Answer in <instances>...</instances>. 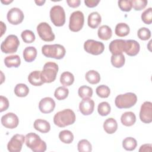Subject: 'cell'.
Returning a JSON list of instances; mask_svg holds the SVG:
<instances>
[{
    "instance_id": "1",
    "label": "cell",
    "mask_w": 152,
    "mask_h": 152,
    "mask_svg": "<svg viewBox=\"0 0 152 152\" xmlns=\"http://www.w3.org/2000/svg\"><path fill=\"white\" fill-rule=\"evenodd\" d=\"M75 115L73 110L70 109H66L57 112L53 117L55 125L60 128L73 124L75 121Z\"/></svg>"
},
{
    "instance_id": "2",
    "label": "cell",
    "mask_w": 152,
    "mask_h": 152,
    "mask_svg": "<svg viewBox=\"0 0 152 152\" xmlns=\"http://www.w3.org/2000/svg\"><path fill=\"white\" fill-rule=\"evenodd\" d=\"M26 145L34 152H44L46 150V144L34 132L27 134L26 137Z\"/></svg>"
},
{
    "instance_id": "3",
    "label": "cell",
    "mask_w": 152,
    "mask_h": 152,
    "mask_svg": "<svg viewBox=\"0 0 152 152\" xmlns=\"http://www.w3.org/2000/svg\"><path fill=\"white\" fill-rule=\"evenodd\" d=\"M42 52L47 58L61 59L64 57L66 50L65 48L59 44L45 45L42 48Z\"/></svg>"
},
{
    "instance_id": "4",
    "label": "cell",
    "mask_w": 152,
    "mask_h": 152,
    "mask_svg": "<svg viewBox=\"0 0 152 152\" xmlns=\"http://www.w3.org/2000/svg\"><path fill=\"white\" fill-rule=\"evenodd\" d=\"M137 102V97L135 93H126L119 94L115 98V106L119 109H128L132 107Z\"/></svg>"
},
{
    "instance_id": "5",
    "label": "cell",
    "mask_w": 152,
    "mask_h": 152,
    "mask_svg": "<svg viewBox=\"0 0 152 152\" xmlns=\"http://www.w3.org/2000/svg\"><path fill=\"white\" fill-rule=\"evenodd\" d=\"M58 71V65L53 62H46L41 71V77L44 83H50L56 79Z\"/></svg>"
},
{
    "instance_id": "6",
    "label": "cell",
    "mask_w": 152,
    "mask_h": 152,
    "mask_svg": "<svg viewBox=\"0 0 152 152\" xmlns=\"http://www.w3.org/2000/svg\"><path fill=\"white\" fill-rule=\"evenodd\" d=\"M20 45V41L17 36L8 35L1 45V51L5 53H15Z\"/></svg>"
},
{
    "instance_id": "7",
    "label": "cell",
    "mask_w": 152,
    "mask_h": 152,
    "mask_svg": "<svg viewBox=\"0 0 152 152\" xmlns=\"http://www.w3.org/2000/svg\"><path fill=\"white\" fill-rule=\"evenodd\" d=\"M50 18L52 23L57 27H61L65 23V12L60 5H55L50 10Z\"/></svg>"
},
{
    "instance_id": "8",
    "label": "cell",
    "mask_w": 152,
    "mask_h": 152,
    "mask_svg": "<svg viewBox=\"0 0 152 152\" xmlns=\"http://www.w3.org/2000/svg\"><path fill=\"white\" fill-rule=\"evenodd\" d=\"M84 17L83 13L80 11L73 12L69 17V28L71 31L77 32L81 30L84 26Z\"/></svg>"
},
{
    "instance_id": "9",
    "label": "cell",
    "mask_w": 152,
    "mask_h": 152,
    "mask_svg": "<svg viewBox=\"0 0 152 152\" xmlns=\"http://www.w3.org/2000/svg\"><path fill=\"white\" fill-rule=\"evenodd\" d=\"M37 31L40 39L43 41L52 42L55 38L51 27L46 22H42L38 24Z\"/></svg>"
},
{
    "instance_id": "10",
    "label": "cell",
    "mask_w": 152,
    "mask_h": 152,
    "mask_svg": "<svg viewBox=\"0 0 152 152\" xmlns=\"http://www.w3.org/2000/svg\"><path fill=\"white\" fill-rule=\"evenodd\" d=\"M84 49L88 53L93 55H99L104 51V46L101 42L88 39L84 42Z\"/></svg>"
},
{
    "instance_id": "11",
    "label": "cell",
    "mask_w": 152,
    "mask_h": 152,
    "mask_svg": "<svg viewBox=\"0 0 152 152\" xmlns=\"http://www.w3.org/2000/svg\"><path fill=\"white\" fill-rule=\"evenodd\" d=\"M25 137L22 134L13 135L7 144V149L10 152H19L25 141Z\"/></svg>"
},
{
    "instance_id": "12",
    "label": "cell",
    "mask_w": 152,
    "mask_h": 152,
    "mask_svg": "<svg viewBox=\"0 0 152 152\" xmlns=\"http://www.w3.org/2000/svg\"><path fill=\"white\" fill-rule=\"evenodd\" d=\"M140 120L145 124H150L152 122V103L150 102H144L140 112Z\"/></svg>"
},
{
    "instance_id": "13",
    "label": "cell",
    "mask_w": 152,
    "mask_h": 152,
    "mask_svg": "<svg viewBox=\"0 0 152 152\" xmlns=\"http://www.w3.org/2000/svg\"><path fill=\"white\" fill-rule=\"evenodd\" d=\"M24 14L18 8H12L7 15L8 21L13 25H18L22 23L24 19Z\"/></svg>"
},
{
    "instance_id": "14",
    "label": "cell",
    "mask_w": 152,
    "mask_h": 152,
    "mask_svg": "<svg viewBox=\"0 0 152 152\" xmlns=\"http://www.w3.org/2000/svg\"><path fill=\"white\" fill-rule=\"evenodd\" d=\"M1 124L6 128L14 129L18 126L19 119L15 113L9 112L2 116Z\"/></svg>"
},
{
    "instance_id": "15",
    "label": "cell",
    "mask_w": 152,
    "mask_h": 152,
    "mask_svg": "<svg viewBox=\"0 0 152 152\" xmlns=\"http://www.w3.org/2000/svg\"><path fill=\"white\" fill-rule=\"evenodd\" d=\"M55 107V102L54 100L49 97L43 98L39 103L40 111L43 113H49L52 112Z\"/></svg>"
},
{
    "instance_id": "16",
    "label": "cell",
    "mask_w": 152,
    "mask_h": 152,
    "mask_svg": "<svg viewBox=\"0 0 152 152\" xmlns=\"http://www.w3.org/2000/svg\"><path fill=\"white\" fill-rule=\"evenodd\" d=\"M94 108V102L90 98L83 99L79 104V109L83 115H90L93 111Z\"/></svg>"
},
{
    "instance_id": "17",
    "label": "cell",
    "mask_w": 152,
    "mask_h": 152,
    "mask_svg": "<svg viewBox=\"0 0 152 152\" xmlns=\"http://www.w3.org/2000/svg\"><path fill=\"white\" fill-rule=\"evenodd\" d=\"M140 49V44L135 40H125L124 52L126 55L134 56L137 55Z\"/></svg>"
},
{
    "instance_id": "18",
    "label": "cell",
    "mask_w": 152,
    "mask_h": 152,
    "mask_svg": "<svg viewBox=\"0 0 152 152\" xmlns=\"http://www.w3.org/2000/svg\"><path fill=\"white\" fill-rule=\"evenodd\" d=\"M125 40L115 39L112 40L109 46V50L112 55L122 53L124 49Z\"/></svg>"
},
{
    "instance_id": "19",
    "label": "cell",
    "mask_w": 152,
    "mask_h": 152,
    "mask_svg": "<svg viewBox=\"0 0 152 152\" xmlns=\"http://www.w3.org/2000/svg\"><path fill=\"white\" fill-rule=\"evenodd\" d=\"M33 126L36 130L44 134L48 132L50 129L49 122L44 119H38L35 120Z\"/></svg>"
},
{
    "instance_id": "20",
    "label": "cell",
    "mask_w": 152,
    "mask_h": 152,
    "mask_svg": "<svg viewBox=\"0 0 152 152\" xmlns=\"http://www.w3.org/2000/svg\"><path fill=\"white\" fill-rule=\"evenodd\" d=\"M102 21L101 15L97 12H93L88 15L87 23L91 28H96Z\"/></svg>"
},
{
    "instance_id": "21",
    "label": "cell",
    "mask_w": 152,
    "mask_h": 152,
    "mask_svg": "<svg viewBox=\"0 0 152 152\" xmlns=\"http://www.w3.org/2000/svg\"><path fill=\"white\" fill-rule=\"evenodd\" d=\"M28 80L31 85L34 86H40L44 84L40 71H34L30 72L28 76Z\"/></svg>"
},
{
    "instance_id": "22",
    "label": "cell",
    "mask_w": 152,
    "mask_h": 152,
    "mask_svg": "<svg viewBox=\"0 0 152 152\" xmlns=\"http://www.w3.org/2000/svg\"><path fill=\"white\" fill-rule=\"evenodd\" d=\"M121 121L124 125L131 126L133 125L136 121L135 115L132 112H126L122 115Z\"/></svg>"
},
{
    "instance_id": "23",
    "label": "cell",
    "mask_w": 152,
    "mask_h": 152,
    "mask_svg": "<svg viewBox=\"0 0 152 152\" xmlns=\"http://www.w3.org/2000/svg\"><path fill=\"white\" fill-rule=\"evenodd\" d=\"M103 129L109 134H113L118 129L116 121L112 118L107 119L103 123Z\"/></svg>"
},
{
    "instance_id": "24",
    "label": "cell",
    "mask_w": 152,
    "mask_h": 152,
    "mask_svg": "<svg viewBox=\"0 0 152 152\" xmlns=\"http://www.w3.org/2000/svg\"><path fill=\"white\" fill-rule=\"evenodd\" d=\"M97 34L101 40H107L110 39L112 36V31L110 27L107 25H103L99 27Z\"/></svg>"
},
{
    "instance_id": "25",
    "label": "cell",
    "mask_w": 152,
    "mask_h": 152,
    "mask_svg": "<svg viewBox=\"0 0 152 152\" xmlns=\"http://www.w3.org/2000/svg\"><path fill=\"white\" fill-rule=\"evenodd\" d=\"M24 59L27 62L33 61L37 56V49L33 46H28L23 50Z\"/></svg>"
},
{
    "instance_id": "26",
    "label": "cell",
    "mask_w": 152,
    "mask_h": 152,
    "mask_svg": "<svg viewBox=\"0 0 152 152\" xmlns=\"http://www.w3.org/2000/svg\"><path fill=\"white\" fill-rule=\"evenodd\" d=\"M4 64L7 68H17L21 64V59L17 55H10L5 58Z\"/></svg>"
},
{
    "instance_id": "27",
    "label": "cell",
    "mask_w": 152,
    "mask_h": 152,
    "mask_svg": "<svg viewBox=\"0 0 152 152\" xmlns=\"http://www.w3.org/2000/svg\"><path fill=\"white\" fill-rule=\"evenodd\" d=\"M115 31L118 36L124 37L129 33L130 28L127 24L125 23H120L116 24Z\"/></svg>"
},
{
    "instance_id": "28",
    "label": "cell",
    "mask_w": 152,
    "mask_h": 152,
    "mask_svg": "<svg viewBox=\"0 0 152 152\" xmlns=\"http://www.w3.org/2000/svg\"><path fill=\"white\" fill-rule=\"evenodd\" d=\"M86 80L91 84H96L100 80L99 73L95 70H90L87 71L85 75Z\"/></svg>"
},
{
    "instance_id": "29",
    "label": "cell",
    "mask_w": 152,
    "mask_h": 152,
    "mask_svg": "<svg viewBox=\"0 0 152 152\" xmlns=\"http://www.w3.org/2000/svg\"><path fill=\"white\" fill-rule=\"evenodd\" d=\"M74 81V75L68 71L62 73L60 77V82L64 86H69L73 84Z\"/></svg>"
},
{
    "instance_id": "30",
    "label": "cell",
    "mask_w": 152,
    "mask_h": 152,
    "mask_svg": "<svg viewBox=\"0 0 152 152\" xmlns=\"http://www.w3.org/2000/svg\"><path fill=\"white\" fill-rule=\"evenodd\" d=\"M29 88L27 86L23 83L17 84L14 88L15 94L20 97H24L28 95Z\"/></svg>"
},
{
    "instance_id": "31",
    "label": "cell",
    "mask_w": 152,
    "mask_h": 152,
    "mask_svg": "<svg viewBox=\"0 0 152 152\" xmlns=\"http://www.w3.org/2000/svg\"><path fill=\"white\" fill-rule=\"evenodd\" d=\"M112 65L115 68H121L125 64V59L123 53L112 55L110 58Z\"/></svg>"
},
{
    "instance_id": "32",
    "label": "cell",
    "mask_w": 152,
    "mask_h": 152,
    "mask_svg": "<svg viewBox=\"0 0 152 152\" xmlns=\"http://www.w3.org/2000/svg\"><path fill=\"white\" fill-rule=\"evenodd\" d=\"M59 138L65 144H71L74 140V135L69 130H63L59 132Z\"/></svg>"
},
{
    "instance_id": "33",
    "label": "cell",
    "mask_w": 152,
    "mask_h": 152,
    "mask_svg": "<svg viewBox=\"0 0 152 152\" xmlns=\"http://www.w3.org/2000/svg\"><path fill=\"white\" fill-rule=\"evenodd\" d=\"M137 145V140L132 137H126L122 141V147L127 151H132Z\"/></svg>"
},
{
    "instance_id": "34",
    "label": "cell",
    "mask_w": 152,
    "mask_h": 152,
    "mask_svg": "<svg viewBox=\"0 0 152 152\" xmlns=\"http://www.w3.org/2000/svg\"><path fill=\"white\" fill-rule=\"evenodd\" d=\"M69 94V90L68 89L64 87V86H61L58 87L54 93V96L55 98L58 100H62L65 99Z\"/></svg>"
},
{
    "instance_id": "35",
    "label": "cell",
    "mask_w": 152,
    "mask_h": 152,
    "mask_svg": "<svg viewBox=\"0 0 152 152\" xmlns=\"http://www.w3.org/2000/svg\"><path fill=\"white\" fill-rule=\"evenodd\" d=\"M78 96L82 98H90L93 95V89L87 86H82L79 87L78 90Z\"/></svg>"
},
{
    "instance_id": "36",
    "label": "cell",
    "mask_w": 152,
    "mask_h": 152,
    "mask_svg": "<svg viewBox=\"0 0 152 152\" xmlns=\"http://www.w3.org/2000/svg\"><path fill=\"white\" fill-rule=\"evenodd\" d=\"M111 107L110 104L106 102H103L99 104L97 107V111L100 115L102 116H107L110 112Z\"/></svg>"
},
{
    "instance_id": "37",
    "label": "cell",
    "mask_w": 152,
    "mask_h": 152,
    "mask_svg": "<svg viewBox=\"0 0 152 152\" xmlns=\"http://www.w3.org/2000/svg\"><path fill=\"white\" fill-rule=\"evenodd\" d=\"M77 147L78 150L80 152H90L92 150L91 144L88 140L86 139L80 140L78 142Z\"/></svg>"
},
{
    "instance_id": "38",
    "label": "cell",
    "mask_w": 152,
    "mask_h": 152,
    "mask_svg": "<svg viewBox=\"0 0 152 152\" xmlns=\"http://www.w3.org/2000/svg\"><path fill=\"white\" fill-rule=\"evenodd\" d=\"M96 92L97 95L101 98H107L110 93V88L106 85H100L96 88Z\"/></svg>"
},
{
    "instance_id": "39",
    "label": "cell",
    "mask_w": 152,
    "mask_h": 152,
    "mask_svg": "<svg viewBox=\"0 0 152 152\" xmlns=\"http://www.w3.org/2000/svg\"><path fill=\"white\" fill-rule=\"evenodd\" d=\"M21 36L24 42L26 43H33L36 39L34 33L30 30H26L22 31Z\"/></svg>"
},
{
    "instance_id": "40",
    "label": "cell",
    "mask_w": 152,
    "mask_h": 152,
    "mask_svg": "<svg viewBox=\"0 0 152 152\" xmlns=\"http://www.w3.org/2000/svg\"><path fill=\"white\" fill-rule=\"evenodd\" d=\"M137 36L140 39L142 40H147L151 37V31L146 27H141L138 30Z\"/></svg>"
},
{
    "instance_id": "41",
    "label": "cell",
    "mask_w": 152,
    "mask_h": 152,
    "mask_svg": "<svg viewBox=\"0 0 152 152\" xmlns=\"http://www.w3.org/2000/svg\"><path fill=\"white\" fill-rule=\"evenodd\" d=\"M141 20L146 24L152 23V8L151 7L145 10L141 14Z\"/></svg>"
},
{
    "instance_id": "42",
    "label": "cell",
    "mask_w": 152,
    "mask_h": 152,
    "mask_svg": "<svg viewBox=\"0 0 152 152\" xmlns=\"http://www.w3.org/2000/svg\"><path fill=\"white\" fill-rule=\"evenodd\" d=\"M147 3L148 2L146 0H131L132 8L135 11H140L144 9Z\"/></svg>"
},
{
    "instance_id": "43",
    "label": "cell",
    "mask_w": 152,
    "mask_h": 152,
    "mask_svg": "<svg viewBox=\"0 0 152 152\" xmlns=\"http://www.w3.org/2000/svg\"><path fill=\"white\" fill-rule=\"evenodd\" d=\"M119 8L125 12H129L132 9L131 0H120L118 1Z\"/></svg>"
},
{
    "instance_id": "44",
    "label": "cell",
    "mask_w": 152,
    "mask_h": 152,
    "mask_svg": "<svg viewBox=\"0 0 152 152\" xmlns=\"http://www.w3.org/2000/svg\"><path fill=\"white\" fill-rule=\"evenodd\" d=\"M9 107V101L8 99L3 96H0V112L6 110Z\"/></svg>"
},
{
    "instance_id": "45",
    "label": "cell",
    "mask_w": 152,
    "mask_h": 152,
    "mask_svg": "<svg viewBox=\"0 0 152 152\" xmlns=\"http://www.w3.org/2000/svg\"><path fill=\"white\" fill-rule=\"evenodd\" d=\"M66 2L69 7L71 8H77L80 6L81 1L80 0H67Z\"/></svg>"
},
{
    "instance_id": "46",
    "label": "cell",
    "mask_w": 152,
    "mask_h": 152,
    "mask_svg": "<svg viewBox=\"0 0 152 152\" xmlns=\"http://www.w3.org/2000/svg\"><path fill=\"white\" fill-rule=\"evenodd\" d=\"M100 2V1H95V0H86L84 1V3L87 7L93 8L96 7L98 4Z\"/></svg>"
},
{
    "instance_id": "47",
    "label": "cell",
    "mask_w": 152,
    "mask_h": 152,
    "mask_svg": "<svg viewBox=\"0 0 152 152\" xmlns=\"http://www.w3.org/2000/svg\"><path fill=\"white\" fill-rule=\"evenodd\" d=\"M151 144H145L142 145L140 147L139 151H151Z\"/></svg>"
},
{
    "instance_id": "48",
    "label": "cell",
    "mask_w": 152,
    "mask_h": 152,
    "mask_svg": "<svg viewBox=\"0 0 152 152\" xmlns=\"http://www.w3.org/2000/svg\"><path fill=\"white\" fill-rule=\"evenodd\" d=\"M0 23H1V36H2L6 31V26L5 24H4V23L2 21H1Z\"/></svg>"
},
{
    "instance_id": "49",
    "label": "cell",
    "mask_w": 152,
    "mask_h": 152,
    "mask_svg": "<svg viewBox=\"0 0 152 152\" xmlns=\"http://www.w3.org/2000/svg\"><path fill=\"white\" fill-rule=\"evenodd\" d=\"M34 2L37 4V5L42 6L45 3L46 1L45 0H38V1H34Z\"/></svg>"
},
{
    "instance_id": "50",
    "label": "cell",
    "mask_w": 152,
    "mask_h": 152,
    "mask_svg": "<svg viewBox=\"0 0 152 152\" xmlns=\"http://www.w3.org/2000/svg\"><path fill=\"white\" fill-rule=\"evenodd\" d=\"M12 2V0H11V1H3V0L1 1V2H2V4H5V5H8V4H10V3Z\"/></svg>"
}]
</instances>
